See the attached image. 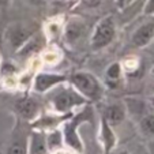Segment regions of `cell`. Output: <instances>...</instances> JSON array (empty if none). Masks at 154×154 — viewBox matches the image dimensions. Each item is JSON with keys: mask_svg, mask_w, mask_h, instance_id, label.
Here are the masks:
<instances>
[{"mask_svg": "<svg viewBox=\"0 0 154 154\" xmlns=\"http://www.w3.org/2000/svg\"><path fill=\"white\" fill-rule=\"evenodd\" d=\"M67 81L87 102H97L102 98L104 87L97 76L91 72L76 71L70 78H67Z\"/></svg>", "mask_w": 154, "mask_h": 154, "instance_id": "1", "label": "cell"}, {"mask_svg": "<svg viewBox=\"0 0 154 154\" xmlns=\"http://www.w3.org/2000/svg\"><path fill=\"white\" fill-rule=\"evenodd\" d=\"M52 96H51L49 101L52 106L55 108V111L59 113H67L72 108L75 106H82V105L87 104V101L74 89L72 86H57L53 87Z\"/></svg>", "mask_w": 154, "mask_h": 154, "instance_id": "2", "label": "cell"}, {"mask_svg": "<svg viewBox=\"0 0 154 154\" xmlns=\"http://www.w3.org/2000/svg\"><path fill=\"white\" fill-rule=\"evenodd\" d=\"M116 20L113 15H106L101 18L94 26V30L91 33L90 38V47L93 51H101L111 45L112 41L116 37Z\"/></svg>", "mask_w": 154, "mask_h": 154, "instance_id": "3", "label": "cell"}, {"mask_svg": "<svg viewBox=\"0 0 154 154\" xmlns=\"http://www.w3.org/2000/svg\"><path fill=\"white\" fill-rule=\"evenodd\" d=\"M91 119H93V108L87 102V104H85L83 109L64 125V134H63L64 142L67 143L70 147H72L75 151H78V153L83 151V145H82L81 138L78 135V125L81 123L89 122Z\"/></svg>", "mask_w": 154, "mask_h": 154, "instance_id": "4", "label": "cell"}, {"mask_svg": "<svg viewBox=\"0 0 154 154\" xmlns=\"http://www.w3.org/2000/svg\"><path fill=\"white\" fill-rule=\"evenodd\" d=\"M146 19L131 34V44L135 48H145L154 40V15H145Z\"/></svg>", "mask_w": 154, "mask_h": 154, "instance_id": "5", "label": "cell"}, {"mask_svg": "<svg viewBox=\"0 0 154 154\" xmlns=\"http://www.w3.org/2000/svg\"><path fill=\"white\" fill-rule=\"evenodd\" d=\"M67 82V76L64 74L57 72H38L34 76V82H33V89L37 93H47V91L52 90L55 86L60 83Z\"/></svg>", "mask_w": 154, "mask_h": 154, "instance_id": "6", "label": "cell"}, {"mask_svg": "<svg viewBox=\"0 0 154 154\" xmlns=\"http://www.w3.org/2000/svg\"><path fill=\"white\" fill-rule=\"evenodd\" d=\"M32 35H33L32 30L27 29L26 26H23V25H20V23L11 25L6 32L7 41H8L10 47L14 51H19L29 41V38Z\"/></svg>", "mask_w": 154, "mask_h": 154, "instance_id": "7", "label": "cell"}, {"mask_svg": "<svg viewBox=\"0 0 154 154\" xmlns=\"http://www.w3.org/2000/svg\"><path fill=\"white\" fill-rule=\"evenodd\" d=\"M15 109L20 117L26 120H33L37 117L38 112H40V104L32 97H25L15 104Z\"/></svg>", "mask_w": 154, "mask_h": 154, "instance_id": "8", "label": "cell"}, {"mask_svg": "<svg viewBox=\"0 0 154 154\" xmlns=\"http://www.w3.org/2000/svg\"><path fill=\"white\" fill-rule=\"evenodd\" d=\"M125 113H127V108L120 102H116V104L108 105L102 117L106 120V123L111 127H115L125 119Z\"/></svg>", "mask_w": 154, "mask_h": 154, "instance_id": "9", "label": "cell"}, {"mask_svg": "<svg viewBox=\"0 0 154 154\" xmlns=\"http://www.w3.org/2000/svg\"><path fill=\"white\" fill-rule=\"evenodd\" d=\"M138 117H139L138 125H139L140 134L147 140H153L154 142V113L145 111Z\"/></svg>", "mask_w": 154, "mask_h": 154, "instance_id": "10", "label": "cell"}, {"mask_svg": "<svg viewBox=\"0 0 154 154\" xmlns=\"http://www.w3.org/2000/svg\"><path fill=\"white\" fill-rule=\"evenodd\" d=\"M101 140L104 145V153L111 154V151L116 146V135L104 117H101Z\"/></svg>", "mask_w": 154, "mask_h": 154, "instance_id": "11", "label": "cell"}, {"mask_svg": "<svg viewBox=\"0 0 154 154\" xmlns=\"http://www.w3.org/2000/svg\"><path fill=\"white\" fill-rule=\"evenodd\" d=\"M29 154H48V147H47V140L42 132H32L29 140V147H27Z\"/></svg>", "mask_w": 154, "mask_h": 154, "instance_id": "12", "label": "cell"}, {"mask_svg": "<svg viewBox=\"0 0 154 154\" xmlns=\"http://www.w3.org/2000/svg\"><path fill=\"white\" fill-rule=\"evenodd\" d=\"M117 154H151V151L142 142H130L120 147Z\"/></svg>", "mask_w": 154, "mask_h": 154, "instance_id": "13", "label": "cell"}, {"mask_svg": "<svg viewBox=\"0 0 154 154\" xmlns=\"http://www.w3.org/2000/svg\"><path fill=\"white\" fill-rule=\"evenodd\" d=\"M83 34V25L79 22H71L66 29V38L68 42H75Z\"/></svg>", "mask_w": 154, "mask_h": 154, "instance_id": "14", "label": "cell"}, {"mask_svg": "<svg viewBox=\"0 0 154 154\" xmlns=\"http://www.w3.org/2000/svg\"><path fill=\"white\" fill-rule=\"evenodd\" d=\"M61 134H60V131H53V132H51L49 135H48V139L47 140V147L49 151H55L57 150V149H60L61 146Z\"/></svg>", "mask_w": 154, "mask_h": 154, "instance_id": "15", "label": "cell"}, {"mask_svg": "<svg viewBox=\"0 0 154 154\" xmlns=\"http://www.w3.org/2000/svg\"><path fill=\"white\" fill-rule=\"evenodd\" d=\"M122 76V64L120 63H112L106 68V81L108 82H119Z\"/></svg>", "mask_w": 154, "mask_h": 154, "instance_id": "16", "label": "cell"}, {"mask_svg": "<svg viewBox=\"0 0 154 154\" xmlns=\"http://www.w3.org/2000/svg\"><path fill=\"white\" fill-rule=\"evenodd\" d=\"M27 145L25 140H15L8 149V154H26Z\"/></svg>", "mask_w": 154, "mask_h": 154, "instance_id": "17", "label": "cell"}, {"mask_svg": "<svg viewBox=\"0 0 154 154\" xmlns=\"http://www.w3.org/2000/svg\"><path fill=\"white\" fill-rule=\"evenodd\" d=\"M143 14L154 15V0H146L145 7H143Z\"/></svg>", "mask_w": 154, "mask_h": 154, "instance_id": "18", "label": "cell"}, {"mask_svg": "<svg viewBox=\"0 0 154 154\" xmlns=\"http://www.w3.org/2000/svg\"><path fill=\"white\" fill-rule=\"evenodd\" d=\"M135 0H115V3H116V6H117V8L119 10H124V8H127L130 4H132Z\"/></svg>", "mask_w": 154, "mask_h": 154, "instance_id": "19", "label": "cell"}, {"mask_svg": "<svg viewBox=\"0 0 154 154\" xmlns=\"http://www.w3.org/2000/svg\"><path fill=\"white\" fill-rule=\"evenodd\" d=\"M83 3L87 4L89 7H97L101 3V0H83Z\"/></svg>", "mask_w": 154, "mask_h": 154, "instance_id": "20", "label": "cell"}, {"mask_svg": "<svg viewBox=\"0 0 154 154\" xmlns=\"http://www.w3.org/2000/svg\"><path fill=\"white\" fill-rule=\"evenodd\" d=\"M32 6H44L47 3V0H27Z\"/></svg>", "mask_w": 154, "mask_h": 154, "instance_id": "21", "label": "cell"}, {"mask_svg": "<svg viewBox=\"0 0 154 154\" xmlns=\"http://www.w3.org/2000/svg\"><path fill=\"white\" fill-rule=\"evenodd\" d=\"M11 3V0H0V10H4L10 6Z\"/></svg>", "mask_w": 154, "mask_h": 154, "instance_id": "22", "label": "cell"}, {"mask_svg": "<svg viewBox=\"0 0 154 154\" xmlns=\"http://www.w3.org/2000/svg\"><path fill=\"white\" fill-rule=\"evenodd\" d=\"M153 104H154V98H153Z\"/></svg>", "mask_w": 154, "mask_h": 154, "instance_id": "23", "label": "cell"}]
</instances>
